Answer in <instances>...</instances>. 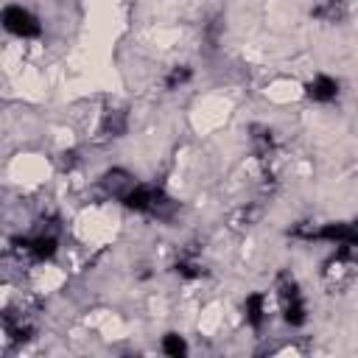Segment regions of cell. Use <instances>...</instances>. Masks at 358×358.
I'll use <instances>...</instances> for the list:
<instances>
[{"instance_id": "10", "label": "cell", "mask_w": 358, "mask_h": 358, "mask_svg": "<svg viewBox=\"0 0 358 358\" xmlns=\"http://www.w3.org/2000/svg\"><path fill=\"white\" fill-rule=\"evenodd\" d=\"M106 131H112L115 137L126 131V120H123V112H115V115H109V117H106Z\"/></svg>"}, {"instance_id": "8", "label": "cell", "mask_w": 358, "mask_h": 358, "mask_svg": "<svg viewBox=\"0 0 358 358\" xmlns=\"http://www.w3.org/2000/svg\"><path fill=\"white\" fill-rule=\"evenodd\" d=\"M162 350L168 352V355H173V358H179V355H185L187 352V344L176 336V333H168L165 338H162Z\"/></svg>"}, {"instance_id": "2", "label": "cell", "mask_w": 358, "mask_h": 358, "mask_svg": "<svg viewBox=\"0 0 358 358\" xmlns=\"http://www.w3.org/2000/svg\"><path fill=\"white\" fill-rule=\"evenodd\" d=\"M277 285H280V299H282V316H285V322L288 324H302L305 322V302H302V294H299L296 282L288 274H280Z\"/></svg>"}, {"instance_id": "7", "label": "cell", "mask_w": 358, "mask_h": 358, "mask_svg": "<svg viewBox=\"0 0 358 358\" xmlns=\"http://www.w3.org/2000/svg\"><path fill=\"white\" fill-rule=\"evenodd\" d=\"M243 308H246V322L257 330L263 324V294H249Z\"/></svg>"}, {"instance_id": "11", "label": "cell", "mask_w": 358, "mask_h": 358, "mask_svg": "<svg viewBox=\"0 0 358 358\" xmlns=\"http://www.w3.org/2000/svg\"><path fill=\"white\" fill-rule=\"evenodd\" d=\"M176 271H179L182 277H199V274H201L199 263H193V260H182V263H176Z\"/></svg>"}, {"instance_id": "4", "label": "cell", "mask_w": 358, "mask_h": 358, "mask_svg": "<svg viewBox=\"0 0 358 358\" xmlns=\"http://www.w3.org/2000/svg\"><path fill=\"white\" fill-rule=\"evenodd\" d=\"M313 238L330 241V243H336V246H355V241H358L352 224H324L322 229L313 232Z\"/></svg>"}, {"instance_id": "3", "label": "cell", "mask_w": 358, "mask_h": 358, "mask_svg": "<svg viewBox=\"0 0 358 358\" xmlns=\"http://www.w3.org/2000/svg\"><path fill=\"white\" fill-rule=\"evenodd\" d=\"M31 260H48L56 255V238L53 235H36V238H25V241H14Z\"/></svg>"}, {"instance_id": "5", "label": "cell", "mask_w": 358, "mask_h": 358, "mask_svg": "<svg viewBox=\"0 0 358 358\" xmlns=\"http://www.w3.org/2000/svg\"><path fill=\"white\" fill-rule=\"evenodd\" d=\"M134 185H137L134 176H131L129 171H123V168H112V171L103 173V187H106L115 199H123Z\"/></svg>"}, {"instance_id": "6", "label": "cell", "mask_w": 358, "mask_h": 358, "mask_svg": "<svg viewBox=\"0 0 358 358\" xmlns=\"http://www.w3.org/2000/svg\"><path fill=\"white\" fill-rule=\"evenodd\" d=\"M336 95H338V81L330 78V76H316L308 84V98H313L319 103H330Z\"/></svg>"}, {"instance_id": "1", "label": "cell", "mask_w": 358, "mask_h": 358, "mask_svg": "<svg viewBox=\"0 0 358 358\" xmlns=\"http://www.w3.org/2000/svg\"><path fill=\"white\" fill-rule=\"evenodd\" d=\"M0 22L14 36H39V31H42L39 20L31 11H25L22 6H6L0 11Z\"/></svg>"}, {"instance_id": "9", "label": "cell", "mask_w": 358, "mask_h": 358, "mask_svg": "<svg viewBox=\"0 0 358 358\" xmlns=\"http://www.w3.org/2000/svg\"><path fill=\"white\" fill-rule=\"evenodd\" d=\"M185 81H190V67H173L171 73H168V78H165V87L168 90H176V87H182Z\"/></svg>"}]
</instances>
